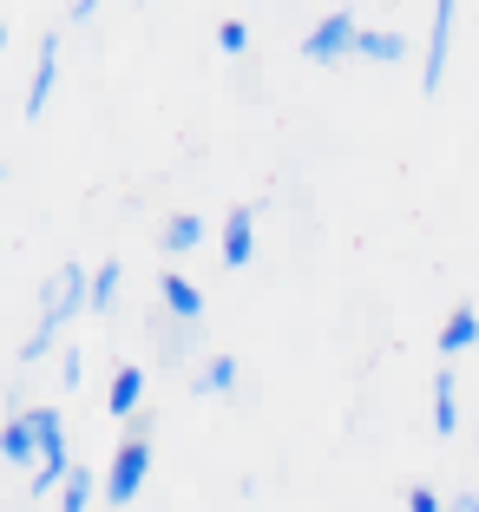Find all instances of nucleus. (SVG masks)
<instances>
[{
	"mask_svg": "<svg viewBox=\"0 0 479 512\" xmlns=\"http://www.w3.org/2000/svg\"><path fill=\"white\" fill-rule=\"evenodd\" d=\"M355 53H361V60H381V66H388V60H401V53H407V40H401V33H361Z\"/></svg>",
	"mask_w": 479,
	"mask_h": 512,
	"instance_id": "nucleus-13",
	"label": "nucleus"
},
{
	"mask_svg": "<svg viewBox=\"0 0 479 512\" xmlns=\"http://www.w3.org/2000/svg\"><path fill=\"white\" fill-rule=\"evenodd\" d=\"M434 427H440V434L460 427V401H453V375H447V368L434 375Z\"/></svg>",
	"mask_w": 479,
	"mask_h": 512,
	"instance_id": "nucleus-12",
	"label": "nucleus"
},
{
	"mask_svg": "<svg viewBox=\"0 0 479 512\" xmlns=\"http://www.w3.org/2000/svg\"><path fill=\"white\" fill-rule=\"evenodd\" d=\"M355 40H361L355 20H348V14H329V20H315V33L302 40V60L329 66V60H342V53H355Z\"/></svg>",
	"mask_w": 479,
	"mask_h": 512,
	"instance_id": "nucleus-3",
	"label": "nucleus"
},
{
	"mask_svg": "<svg viewBox=\"0 0 479 512\" xmlns=\"http://www.w3.org/2000/svg\"><path fill=\"white\" fill-rule=\"evenodd\" d=\"M79 309H92V276L79 270V263H66V270L46 283V296H40V322H33L27 348H20V362H40L46 348H53V335H60V322H73Z\"/></svg>",
	"mask_w": 479,
	"mask_h": 512,
	"instance_id": "nucleus-1",
	"label": "nucleus"
},
{
	"mask_svg": "<svg viewBox=\"0 0 479 512\" xmlns=\"http://www.w3.org/2000/svg\"><path fill=\"white\" fill-rule=\"evenodd\" d=\"M473 342H479V316L460 302V309L447 316V329H440V342H434V348H440V355H466Z\"/></svg>",
	"mask_w": 479,
	"mask_h": 512,
	"instance_id": "nucleus-10",
	"label": "nucleus"
},
{
	"mask_svg": "<svg viewBox=\"0 0 479 512\" xmlns=\"http://www.w3.org/2000/svg\"><path fill=\"white\" fill-rule=\"evenodd\" d=\"M60 381H66V394L79 388V348H66V362H60Z\"/></svg>",
	"mask_w": 479,
	"mask_h": 512,
	"instance_id": "nucleus-19",
	"label": "nucleus"
},
{
	"mask_svg": "<svg viewBox=\"0 0 479 512\" xmlns=\"http://www.w3.org/2000/svg\"><path fill=\"white\" fill-rule=\"evenodd\" d=\"M407 512H447V499H434V486H414V493H407Z\"/></svg>",
	"mask_w": 479,
	"mask_h": 512,
	"instance_id": "nucleus-18",
	"label": "nucleus"
},
{
	"mask_svg": "<svg viewBox=\"0 0 479 512\" xmlns=\"http://www.w3.org/2000/svg\"><path fill=\"white\" fill-rule=\"evenodd\" d=\"M0 460H7V467H27V460H40V427H33V414L7 421V434H0Z\"/></svg>",
	"mask_w": 479,
	"mask_h": 512,
	"instance_id": "nucleus-7",
	"label": "nucleus"
},
{
	"mask_svg": "<svg viewBox=\"0 0 479 512\" xmlns=\"http://www.w3.org/2000/svg\"><path fill=\"white\" fill-rule=\"evenodd\" d=\"M250 256H256V204H237V211L224 217V263L243 270Z\"/></svg>",
	"mask_w": 479,
	"mask_h": 512,
	"instance_id": "nucleus-6",
	"label": "nucleus"
},
{
	"mask_svg": "<svg viewBox=\"0 0 479 512\" xmlns=\"http://www.w3.org/2000/svg\"><path fill=\"white\" fill-rule=\"evenodd\" d=\"M145 473H151V440H125V447L112 453V473H105V499H112V506L138 499Z\"/></svg>",
	"mask_w": 479,
	"mask_h": 512,
	"instance_id": "nucleus-2",
	"label": "nucleus"
},
{
	"mask_svg": "<svg viewBox=\"0 0 479 512\" xmlns=\"http://www.w3.org/2000/svg\"><path fill=\"white\" fill-rule=\"evenodd\" d=\"M138 394H145V368H119V375H112V388H105L112 421H138Z\"/></svg>",
	"mask_w": 479,
	"mask_h": 512,
	"instance_id": "nucleus-8",
	"label": "nucleus"
},
{
	"mask_svg": "<svg viewBox=\"0 0 479 512\" xmlns=\"http://www.w3.org/2000/svg\"><path fill=\"white\" fill-rule=\"evenodd\" d=\"M447 512H479V493H460V499H447Z\"/></svg>",
	"mask_w": 479,
	"mask_h": 512,
	"instance_id": "nucleus-20",
	"label": "nucleus"
},
{
	"mask_svg": "<svg viewBox=\"0 0 479 512\" xmlns=\"http://www.w3.org/2000/svg\"><path fill=\"white\" fill-rule=\"evenodd\" d=\"M158 296H165V309L178 322H197V316H204V289H197L191 276H165V289H158Z\"/></svg>",
	"mask_w": 479,
	"mask_h": 512,
	"instance_id": "nucleus-9",
	"label": "nucleus"
},
{
	"mask_svg": "<svg viewBox=\"0 0 479 512\" xmlns=\"http://www.w3.org/2000/svg\"><path fill=\"white\" fill-rule=\"evenodd\" d=\"M453 7L460 0H434V33H427V66H420V86H427V99L440 92V79H447V46H453Z\"/></svg>",
	"mask_w": 479,
	"mask_h": 512,
	"instance_id": "nucleus-4",
	"label": "nucleus"
},
{
	"mask_svg": "<svg viewBox=\"0 0 479 512\" xmlns=\"http://www.w3.org/2000/svg\"><path fill=\"white\" fill-rule=\"evenodd\" d=\"M112 296H119V263H99V270H92V316H105Z\"/></svg>",
	"mask_w": 479,
	"mask_h": 512,
	"instance_id": "nucleus-16",
	"label": "nucleus"
},
{
	"mask_svg": "<svg viewBox=\"0 0 479 512\" xmlns=\"http://www.w3.org/2000/svg\"><path fill=\"white\" fill-rule=\"evenodd\" d=\"M60 86V33H40V53H33V86H27V119H40L46 99Z\"/></svg>",
	"mask_w": 479,
	"mask_h": 512,
	"instance_id": "nucleus-5",
	"label": "nucleus"
},
{
	"mask_svg": "<svg viewBox=\"0 0 479 512\" xmlns=\"http://www.w3.org/2000/svg\"><path fill=\"white\" fill-rule=\"evenodd\" d=\"M86 506H92V467H73V480H66V493H60L53 512H86Z\"/></svg>",
	"mask_w": 479,
	"mask_h": 512,
	"instance_id": "nucleus-15",
	"label": "nucleus"
},
{
	"mask_svg": "<svg viewBox=\"0 0 479 512\" xmlns=\"http://www.w3.org/2000/svg\"><path fill=\"white\" fill-rule=\"evenodd\" d=\"M237 388V362L230 355H210V368L197 375V394H230Z\"/></svg>",
	"mask_w": 479,
	"mask_h": 512,
	"instance_id": "nucleus-14",
	"label": "nucleus"
},
{
	"mask_svg": "<svg viewBox=\"0 0 479 512\" xmlns=\"http://www.w3.org/2000/svg\"><path fill=\"white\" fill-rule=\"evenodd\" d=\"M197 243H204V217H191V211H184V217H171V224H165V250H171V256L197 250Z\"/></svg>",
	"mask_w": 479,
	"mask_h": 512,
	"instance_id": "nucleus-11",
	"label": "nucleus"
},
{
	"mask_svg": "<svg viewBox=\"0 0 479 512\" xmlns=\"http://www.w3.org/2000/svg\"><path fill=\"white\" fill-rule=\"evenodd\" d=\"M217 46H224V53H243V46H250V27H243V20H224V27H217Z\"/></svg>",
	"mask_w": 479,
	"mask_h": 512,
	"instance_id": "nucleus-17",
	"label": "nucleus"
}]
</instances>
